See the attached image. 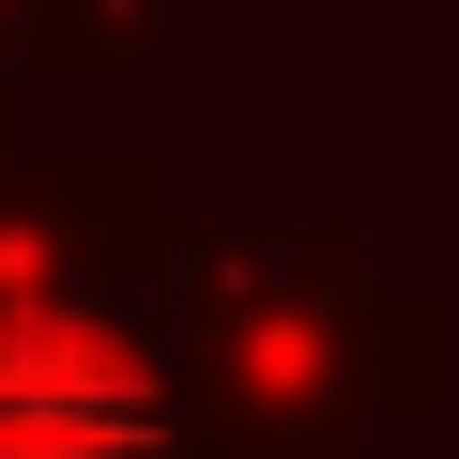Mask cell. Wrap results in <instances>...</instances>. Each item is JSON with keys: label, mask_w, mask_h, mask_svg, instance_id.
I'll return each mask as SVG.
<instances>
[{"label": "cell", "mask_w": 459, "mask_h": 459, "mask_svg": "<svg viewBox=\"0 0 459 459\" xmlns=\"http://www.w3.org/2000/svg\"><path fill=\"white\" fill-rule=\"evenodd\" d=\"M0 459H169V398L108 322L31 307L0 322Z\"/></svg>", "instance_id": "6da1fadb"}]
</instances>
